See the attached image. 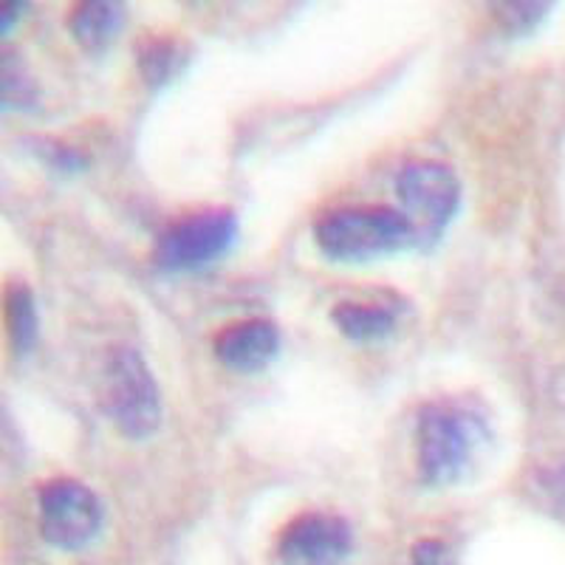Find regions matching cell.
<instances>
[{
    "label": "cell",
    "instance_id": "6da1fadb",
    "mask_svg": "<svg viewBox=\"0 0 565 565\" xmlns=\"http://www.w3.org/2000/svg\"><path fill=\"white\" fill-rule=\"evenodd\" d=\"M492 441L487 416L456 398L430 402L418 413V476L430 487H450L469 476Z\"/></svg>",
    "mask_w": 565,
    "mask_h": 565
},
{
    "label": "cell",
    "instance_id": "7a4b0ae2",
    "mask_svg": "<svg viewBox=\"0 0 565 565\" xmlns=\"http://www.w3.org/2000/svg\"><path fill=\"white\" fill-rule=\"evenodd\" d=\"M103 411L125 438H150L161 424V393L136 348H110L103 367Z\"/></svg>",
    "mask_w": 565,
    "mask_h": 565
},
{
    "label": "cell",
    "instance_id": "3957f363",
    "mask_svg": "<svg viewBox=\"0 0 565 565\" xmlns=\"http://www.w3.org/2000/svg\"><path fill=\"white\" fill-rule=\"evenodd\" d=\"M315 241L322 255L360 264L413 246L405 215L391 206H345L317 221Z\"/></svg>",
    "mask_w": 565,
    "mask_h": 565
},
{
    "label": "cell",
    "instance_id": "277c9868",
    "mask_svg": "<svg viewBox=\"0 0 565 565\" xmlns=\"http://www.w3.org/2000/svg\"><path fill=\"white\" fill-rule=\"evenodd\" d=\"M396 195L402 201L398 212L411 226L413 246L430 249L456 218L461 204V181L444 161L416 159L398 170Z\"/></svg>",
    "mask_w": 565,
    "mask_h": 565
},
{
    "label": "cell",
    "instance_id": "5b68a950",
    "mask_svg": "<svg viewBox=\"0 0 565 565\" xmlns=\"http://www.w3.org/2000/svg\"><path fill=\"white\" fill-rule=\"evenodd\" d=\"M238 238V218L230 210H204L173 221L156 241V266L164 271H190L210 266Z\"/></svg>",
    "mask_w": 565,
    "mask_h": 565
},
{
    "label": "cell",
    "instance_id": "8992f818",
    "mask_svg": "<svg viewBox=\"0 0 565 565\" xmlns=\"http://www.w3.org/2000/svg\"><path fill=\"white\" fill-rule=\"evenodd\" d=\"M40 534L60 552H79L103 529V503L85 483L54 478L40 487Z\"/></svg>",
    "mask_w": 565,
    "mask_h": 565
},
{
    "label": "cell",
    "instance_id": "52a82bcc",
    "mask_svg": "<svg viewBox=\"0 0 565 565\" xmlns=\"http://www.w3.org/2000/svg\"><path fill=\"white\" fill-rule=\"evenodd\" d=\"M351 548V526L331 512L297 514L277 537V559L282 565H340Z\"/></svg>",
    "mask_w": 565,
    "mask_h": 565
},
{
    "label": "cell",
    "instance_id": "ba28073f",
    "mask_svg": "<svg viewBox=\"0 0 565 565\" xmlns=\"http://www.w3.org/2000/svg\"><path fill=\"white\" fill-rule=\"evenodd\" d=\"M215 356L235 373L264 371L280 351V331L271 320H241L215 334Z\"/></svg>",
    "mask_w": 565,
    "mask_h": 565
},
{
    "label": "cell",
    "instance_id": "9c48e42d",
    "mask_svg": "<svg viewBox=\"0 0 565 565\" xmlns=\"http://www.w3.org/2000/svg\"><path fill=\"white\" fill-rule=\"evenodd\" d=\"M125 20V7L116 0H85L77 3L68 14V29L83 49L103 52L105 45L116 38Z\"/></svg>",
    "mask_w": 565,
    "mask_h": 565
},
{
    "label": "cell",
    "instance_id": "30bf717a",
    "mask_svg": "<svg viewBox=\"0 0 565 565\" xmlns=\"http://www.w3.org/2000/svg\"><path fill=\"white\" fill-rule=\"evenodd\" d=\"M331 320L342 334L353 342H373L391 334L393 315L382 306H367V302L342 300L331 309Z\"/></svg>",
    "mask_w": 565,
    "mask_h": 565
},
{
    "label": "cell",
    "instance_id": "8fae6325",
    "mask_svg": "<svg viewBox=\"0 0 565 565\" xmlns=\"http://www.w3.org/2000/svg\"><path fill=\"white\" fill-rule=\"evenodd\" d=\"M186 65V45L181 40L161 34V38H148V43L139 45V68L145 83L164 85Z\"/></svg>",
    "mask_w": 565,
    "mask_h": 565
},
{
    "label": "cell",
    "instance_id": "7c38bea8",
    "mask_svg": "<svg viewBox=\"0 0 565 565\" xmlns=\"http://www.w3.org/2000/svg\"><path fill=\"white\" fill-rule=\"evenodd\" d=\"M9 337L20 353H26L38 342V302L26 286H12L7 297Z\"/></svg>",
    "mask_w": 565,
    "mask_h": 565
},
{
    "label": "cell",
    "instance_id": "4fadbf2b",
    "mask_svg": "<svg viewBox=\"0 0 565 565\" xmlns=\"http://www.w3.org/2000/svg\"><path fill=\"white\" fill-rule=\"evenodd\" d=\"M532 492L548 512L565 521V450L534 469Z\"/></svg>",
    "mask_w": 565,
    "mask_h": 565
},
{
    "label": "cell",
    "instance_id": "5bb4252c",
    "mask_svg": "<svg viewBox=\"0 0 565 565\" xmlns=\"http://www.w3.org/2000/svg\"><path fill=\"white\" fill-rule=\"evenodd\" d=\"M492 12L498 26L507 34H526L552 12V7L534 3V0H518V3H498V7H492Z\"/></svg>",
    "mask_w": 565,
    "mask_h": 565
},
{
    "label": "cell",
    "instance_id": "9a60e30c",
    "mask_svg": "<svg viewBox=\"0 0 565 565\" xmlns=\"http://www.w3.org/2000/svg\"><path fill=\"white\" fill-rule=\"evenodd\" d=\"M3 105L14 110H29L38 105V85L29 77V71L12 60L3 65Z\"/></svg>",
    "mask_w": 565,
    "mask_h": 565
},
{
    "label": "cell",
    "instance_id": "2e32d148",
    "mask_svg": "<svg viewBox=\"0 0 565 565\" xmlns=\"http://www.w3.org/2000/svg\"><path fill=\"white\" fill-rule=\"evenodd\" d=\"M411 563L413 565H456V557H452L447 543H441V540L436 537H424L413 546Z\"/></svg>",
    "mask_w": 565,
    "mask_h": 565
},
{
    "label": "cell",
    "instance_id": "e0dca14e",
    "mask_svg": "<svg viewBox=\"0 0 565 565\" xmlns=\"http://www.w3.org/2000/svg\"><path fill=\"white\" fill-rule=\"evenodd\" d=\"M38 153L43 156L45 161H52L57 170H83L85 168V156L77 153L68 145H54V141H40Z\"/></svg>",
    "mask_w": 565,
    "mask_h": 565
},
{
    "label": "cell",
    "instance_id": "ac0fdd59",
    "mask_svg": "<svg viewBox=\"0 0 565 565\" xmlns=\"http://www.w3.org/2000/svg\"><path fill=\"white\" fill-rule=\"evenodd\" d=\"M20 12H23V3H7V7H3V18H0V29H3V34L14 26V20H18Z\"/></svg>",
    "mask_w": 565,
    "mask_h": 565
},
{
    "label": "cell",
    "instance_id": "d6986e66",
    "mask_svg": "<svg viewBox=\"0 0 565 565\" xmlns=\"http://www.w3.org/2000/svg\"><path fill=\"white\" fill-rule=\"evenodd\" d=\"M554 393H557V402H559V407H563V411H565V371L559 373L557 385H554Z\"/></svg>",
    "mask_w": 565,
    "mask_h": 565
}]
</instances>
